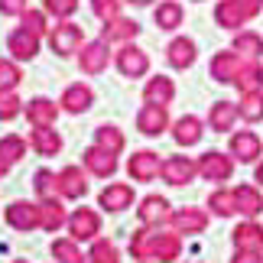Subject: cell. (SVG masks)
Instances as JSON below:
<instances>
[{
  "label": "cell",
  "instance_id": "cell-47",
  "mask_svg": "<svg viewBox=\"0 0 263 263\" xmlns=\"http://www.w3.org/2000/svg\"><path fill=\"white\" fill-rule=\"evenodd\" d=\"M26 0H0V13L4 16H23L26 13Z\"/></svg>",
  "mask_w": 263,
  "mask_h": 263
},
{
  "label": "cell",
  "instance_id": "cell-23",
  "mask_svg": "<svg viewBox=\"0 0 263 263\" xmlns=\"http://www.w3.org/2000/svg\"><path fill=\"white\" fill-rule=\"evenodd\" d=\"M201 137H205V124L195 114H185L173 124V140L179 146H195V143H201Z\"/></svg>",
  "mask_w": 263,
  "mask_h": 263
},
{
  "label": "cell",
  "instance_id": "cell-21",
  "mask_svg": "<svg viewBox=\"0 0 263 263\" xmlns=\"http://www.w3.org/2000/svg\"><path fill=\"white\" fill-rule=\"evenodd\" d=\"M98 205L104 211H124L134 205V189L127 185V182H110V185L98 195Z\"/></svg>",
  "mask_w": 263,
  "mask_h": 263
},
{
  "label": "cell",
  "instance_id": "cell-44",
  "mask_svg": "<svg viewBox=\"0 0 263 263\" xmlns=\"http://www.w3.org/2000/svg\"><path fill=\"white\" fill-rule=\"evenodd\" d=\"M120 7H124V0H91V13L98 20H117L120 16Z\"/></svg>",
  "mask_w": 263,
  "mask_h": 263
},
{
  "label": "cell",
  "instance_id": "cell-22",
  "mask_svg": "<svg viewBox=\"0 0 263 263\" xmlns=\"http://www.w3.org/2000/svg\"><path fill=\"white\" fill-rule=\"evenodd\" d=\"M59 107L55 101H49V98H33L29 104L23 107V114H26V120L33 127H52L55 124V117H59Z\"/></svg>",
  "mask_w": 263,
  "mask_h": 263
},
{
  "label": "cell",
  "instance_id": "cell-19",
  "mask_svg": "<svg viewBox=\"0 0 263 263\" xmlns=\"http://www.w3.org/2000/svg\"><path fill=\"white\" fill-rule=\"evenodd\" d=\"M166 59H169V65H173V68H192V65H195V59H198V46H195V39H189V36H176L173 43L166 46Z\"/></svg>",
  "mask_w": 263,
  "mask_h": 263
},
{
  "label": "cell",
  "instance_id": "cell-33",
  "mask_svg": "<svg viewBox=\"0 0 263 263\" xmlns=\"http://www.w3.org/2000/svg\"><path fill=\"white\" fill-rule=\"evenodd\" d=\"M153 20L159 29H179L182 26V4L179 0H159Z\"/></svg>",
  "mask_w": 263,
  "mask_h": 263
},
{
  "label": "cell",
  "instance_id": "cell-29",
  "mask_svg": "<svg viewBox=\"0 0 263 263\" xmlns=\"http://www.w3.org/2000/svg\"><path fill=\"white\" fill-rule=\"evenodd\" d=\"M234 85L240 95H254V91H263V65L257 59H250V62L240 65V72L234 78Z\"/></svg>",
  "mask_w": 263,
  "mask_h": 263
},
{
  "label": "cell",
  "instance_id": "cell-34",
  "mask_svg": "<svg viewBox=\"0 0 263 263\" xmlns=\"http://www.w3.org/2000/svg\"><path fill=\"white\" fill-rule=\"evenodd\" d=\"M208 208H211V215H218V218H231V215H237L234 189H218V192H211V195H208Z\"/></svg>",
  "mask_w": 263,
  "mask_h": 263
},
{
  "label": "cell",
  "instance_id": "cell-42",
  "mask_svg": "<svg viewBox=\"0 0 263 263\" xmlns=\"http://www.w3.org/2000/svg\"><path fill=\"white\" fill-rule=\"evenodd\" d=\"M0 153H4L7 159H10V163H20V159H23L26 156V140L23 137H16V134H10V137H4V140H0Z\"/></svg>",
  "mask_w": 263,
  "mask_h": 263
},
{
  "label": "cell",
  "instance_id": "cell-3",
  "mask_svg": "<svg viewBox=\"0 0 263 263\" xmlns=\"http://www.w3.org/2000/svg\"><path fill=\"white\" fill-rule=\"evenodd\" d=\"M240 65H244V55H237L234 49H221V52L211 55L208 72H211V78H215L218 85H234Z\"/></svg>",
  "mask_w": 263,
  "mask_h": 263
},
{
  "label": "cell",
  "instance_id": "cell-40",
  "mask_svg": "<svg viewBox=\"0 0 263 263\" xmlns=\"http://www.w3.org/2000/svg\"><path fill=\"white\" fill-rule=\"evenodd\" d=\"M88 263H120V254L107 237H95V247H91V254H88Z\"/></svg>",
  "mask_w": 263,
  "mask_h": 263
},
{
  "label": "cell",
  "instance_id": "cell-5",
  "mask_svg": "<svg viewBox=\"0 0 263 263\" xmlns=\"http://www.w3.org/2000/svg\"><path fill=\"white\" fill-rule=\"evenodd\" d=\"M117 72L124 78H143L149 72V55L143 49H137L134 43H124L117 52Z\"/></svg>",
  "mask_w": 263,
  "mask_h": 263
},
{
  "label": "cell",
  "instance_id": "cell-52",
  "mask_svg": "<svg viewBox=\"0 0 263 263\" xmlns=\"http://www.w3.org/2000/svg\"><path fill=\"white\" fill-rule=\"evenodd\" d=\"M127 4H137V7H149L153 0H127Z\"/></svg>",
  "mask_w": 263,
  "mask_h": 263
},
{
  "label": "cell",
  "instance_id": "cell-9",
  "mask_svg": "<svg viewBox=\"0 0 263 263\" xmlns=\"http://www.w3.org/2000/svg\"><path fill=\"white\" fill-rule=\"evenodd\" d=\"M68 234H72V240H95L101 234V218L98 211L91 208H75L72 215H68Z\"/></svg>",
  "mask_w": 263,
  "mask_h": 263
},
{
  "label": "cell",
  "instance_id": "cell-1",
  "mask_svg": "<svg viewBox=\"0 0 263 263\" xmlns=\"http://www.w3.org/2000/svg\"><path fill=\"white\" fill-rule=\"evenodd\" d=\"M49 46H52L55 55H75L85 46V29L72 20H62L59 26L49 29Z\"/></svg>",
  "mask_w": 263,
  "mask_h": 263
},
{
  "label": "cell",
  "instance_id": "cell-20",
  "mask_svg": "<svg viewBox=\"0 0 263 263\" xmlns=\"http://www.w3.org/2000/svg\"><path fill=\"white\" fill-rule=\"evenodd\" d=\"M231 240H234V250H260L263 254V224L247 218L244 224H237L231 231Z\"/></svg>",
  "mask_w": 263,
  "mask_h": 263
},
{
  "label": "cell",
  "instance_id": "cell-27",
  "mask_svg": "<svg viewBox=\"0 0 263 263\" xmlns=\"http://www.w3.org/2000/svg\"><path fill=\"white\" fill-rule=\"evenodd\" d=\"M215 23L221 29H231V33H237L244 23H250V20L244 16V10H240L234 0H218V7H215Z\"/></svg>",
  "mask_w": 263,
  "mask_h": 263
},
{
  "label": "cell",
  "instance_id": "cell-39",
  "mask_svg": "<svg viewBox=\"0 0 263 263\" xmlns=\"http://www.w3.org/2000/svg\"><path fill=\"white\" fill-rule=\"evenodd\" d=\"M33 189H36L39 201H46V198H59V176H55V173H49V169H39V173L33 176Z\"/></svg>",
  "mask_w": 263,
  "mask_h": 263
},
{
  "label": "cell",
  "instance_id": "cell-45",
  "mask_svg": "<svg viewBox=\"0 0 263 263\" xmlns=\"http://www.w3.org/2000/svg\"><path fill=\"white\" fill-rule=\"evenodd\" d=\"M43 10L55 20H68L78 10V0H43Z\"/></svg>",
  "mask_w": 263,
  "mask_h": 263
},
{
  "label": "cell",
  "instance_id": "cell-24",
  "mask_svg": "<svg viewBox=\"0 0 263 263\" xmlns=\"http://www.w3.org/2000/svg\"><path fill=\"white\" fill-rule=\"evenodd\" d=\"M140 36V23L137 20H127V16H117V20H107L104 29H101V39L104 43H130V39Z\"/></svg>",
  "mask_w": 263,
  "mask_h": 263
},
{
  "label": "cell",
  "instance_id": "cell-12",
  "mask_svg": "<svg viewBox=\"0 0 263 263\" xmlns=\"http://www.w3.org/2000/svg\"><path fill=\"white\" fill-rule=\"evenodd\" d=\"M137 218H140V224H146V228H163L166 221L173 218V211H169V201L163 195H146L137 208Z\"/></svg>",
  "mask_w": 263,
  "mask_h": 263
},
{
  "label": "cell",
  "instance_id": "cell-50",
  "mask_svg": "<svg viewBox=\"0 0 263 263\" xmlns=\"http://www.w3.org/2000/svg\"><path fill=\"white\" fill-rule=\"evenodd\" d=\"M10 169H13V163H10V159H7L4 153H0V179H4V176L10 173Z\"/></svg>",
  "mask_w": 263,
  "mask_h": 263
},
{
  "label": "cell",
  "instance_id": "cell-7",
  "mask_svg": "<svg viewBox=\"0 0 263 263\" xmlns=\"http://www.w3.org/2000/svg\"><path fill=\"white\" fill-rule=\"evenodd\" d=\"M159 176H163L169 185H189V182L198 176V159H192V156H169V159H163Z\"/></svg>",
  "mask_w": 263,
  "mask_h": 263
},
{
  "label": "cell",
  "instance_id": "cell-54",
  "mask_svg": "<svg viewBox=\"0 0 263 263\" xmlns=\"http://www.w3.org/2000/svg\"><path fill=\"white\" fill-rule=\"evenodd\" d=\"M13 263H26V260H13Z\"/></svg>",
  "mask_w": 263,
  "mask_h": 263
},
{
  "label": "cell",
  "instance_id": "cell-41",
  "mask_svg": "<svg viewBox=\"0 0 263 263\" xmlns=\"http://www.w3.org/2000/svg\"><path fill=\"white\" fill-rule=\"evenodd\" d=\"M23 114V101L16 98L13 88H0V120H13Z\"/></svg>",
  "mask_w": 263,
  "mask_h": 263
},
{
  "label": "cell",
  "instance_id": "cell-49",
  "mask_svg": "<svg viewBox=\"0 0 263 263\" xmlns=\"http://www.w3.org/2000/svg\"><path fill=\"white\" fill-rule=\"evenodd\" d=\"M234 4L244 10V16H247V20H254L260 10H263V0H234Z\"/></svg>",
  "mask_w": 263,
  "mask_h": 263
},
{
  "label": "cell",
  "instance_id": "cell-31",
  "mask_svg": "<svg viewBox=\"0 0 263 263\" xmlns=\"http://www.w3.org/2000/svg\"><path fill=\"white\" fill-rule=\"evenodd\" d=\"M29 146H33L39 156H55L59 149H62V137H59L52 127H33V134H29Z\"/></svg>",
  "mask_w": 263,
  "mask_h": 263
},
{
  "label": "cell",
  "instance_id": "cell-32",
  "mask_svg": "<svg viewBox=\"0 0 263 263\" xmlns=\"http://www.w3.org/2000/svg\"><path fill=\"white\" fill-rule=\"evenodd\" d=\"M237 55H247V59H260L263 55V36L254 33V29H237L234 33V43H231Z\"/></svg>",
  "mask_w": 263,
  "mask_h": 263
},
{
  "label": "cell",
  "instance_id": "cell-2",
  "mask_svg": "<svg viewBox=\"0 0 263 263\" xmlns=\"http://www.w3.org/2000/svg\"><path fill=\"white\" fill-rule=\"evenodd\" d=\"M198 176L205 182H228L234 176V156L218 153V149H208V153L198 156Z\"/></svg>",
  "mask_w": 263,
  "mask_h": 263
},
{
  "label": "cell",
  "instance_id": "cell-46",
  "mask_svg": "<svg viewBox=\"0 0 263 263\" xmlns=\"http://www.w3.org/2000/svg\"><path fill=\"white\" fill-rule=\"evenodd\" d=\"M20 20H23V29H29V33H36V36H43L49 29L46 26V10H26Z\"/></svg>",
  "mask_w": 263,
  "mask_h": 263
},
{
  "label": "cell",
  "instance_id": "cell-35",
  "mask_svg": "<svg viewBox=\"0 0 263 263\" xmlns=\"http://www.w3.org/2000/svg\"><path fill=\"white\" fill-rule=\"evenodd\" d=\"M95 146H101V149H107V153H120L124 149V134L114 127V124H101L98 130H95Z\"/></svg>",
  "mask_w": 263,
  "mask_h": 263
},
{
  "label": "cell",
  "instance_id": "cell-4",
  "mask_svg": "<svg viewBox=\"0 0 263 263\" xmlns=\"http://www.w3.org/2000/svg\"><path fill=\"white\" fill-rule=\"evenodd\" d=\"M4 218L13 231H36L43 224V218H39V201H13V205H7Z\"/></svg>",
  "mask_w": 263,
  "mask_h": 263
},
{
  "label": "cell",
  "instance_id": "cell-18",
  "mask_svg": "<svg viewBox=\"0 0 263 263\" xmlns=\"http://www.w3.org/2000/svg\"><path fill=\"white\" fill-rule=\"evenodd\" d=\"M88 195V176L78 166H65L59 173V198H85Z\"/></svg>",
  "mask_w": 263,
  "mask_h": 263
},
{
  "label": "cell",
  "instance_id": "cell-13",
  "mask_svg": "<svg viewBox=\"0 0 263 263\" xmlns=\"http://www.w3.org/2000/svg\"><path fill=\"white\" fill-rule=\"evenodd\" d=\"M7 49H10V55H13V62H33L36 52H39V36L20 26L7 36Z\"/></svg>",
  "mask_w": 263,
  "mask_h": 263
},
{
  "label": "cell",
  "instance_id": "cell-11",
  "mask_svg": "<svg viewBox=\"0 0 263 263\" xmlns=\"http://www.w3.org/2000/svg\"><path fill=\"white\" fill-rule=\"evenodd\" d=\"M182 254V234L176 231H163L156 228V237H153V247H149V260H159V263H176Z\"/></svg>",
  "mask_w": 263,
  "mask_h": 263
},
{
  "label": "cell",
  "instance_id": "cell-51",
  "mask_svg": "<svg viewBox=\"0 0 263 263\" xmlns=\"http://www.w3.org/2000/svg\"><path fill=\"white\" fill-rule=\"evenodd\" d=\"M254 179H257V182H260V185H263V163L257 166V173H254Z\"/></svg>",
  "mask_w": 263,
  "mask_h": 263
},
{
  "label": "cell",
  "instance_id": "cell-26",
  "mask_svg": "<svg viewBox=\"0 0 263 263\" xmlns=\"http://www.w3.org/2000/svg\"><path fill=\"white\" fill-rule=\"evenodd\" d=\"M39 218H43V231H49V234H55V231H62L68 224V215H65V205L59 198H46L39 201Z\"/></svg>",
  "mask_w": 263,
  "mask_h": 263
},
{
  "label": "cell",
  "instance_id": "cell-37",
  "mask_svg": "<svg viewBox=\"0 0 263 263\" xmlns=\"http://www.w3.org/2000/svg\"><path fill=\"white\" fill-rule=\"evenodd\" d=\"M153 237H156V228H140L134 231V237H130V257L134 260H149V247H153Z\"/></svg>",
  "mask_w": 263,
  "mask_h": 263
},
{
  "label": "cell",
  "instance_id": "cell-15",
  "mask_svg": "<svg viewBox=\"0 0 263 263\" xmlns=\"http://www.w3.org/2000/svg\"><path fill=\"white\" fill-rule=\"evenodd\" d=\"M173 231L176 234H201V231L208 228V211L201 208H179L173 211Z\"/></svg>",
  "mask_w": 263,
  "mask_h": 263
},
{
  "label": "cell",
  "instance_id": "cell-6",
  "mask_svg": "<svg viewBox=\"0 0 263 263\" xmlns=\"http://www.w3.org/2000/svg\"><path fill=\"white\" fill-rule=\"evenodd\" d=\"M159 169H163V159H159V153H153V149H137V153L127 159V173L134 182H153L159 176Z\"/></svg>",
  "mask_w": 263,
  "mask_h": 263
},
{
  "label": "cell",
  "instance_id": "cell-48",
  "mask_svg": "<svg viewBox=\"0 0 263 263\" xmlns=\"http://www.w3.org/2000/svg\"><path fill=\"white\" fill-rule=\"evenodd\" d=\"M231 263H263V254L260 250H234Z\"/></svg>",
  "mask_w": 263,
  "mask_h": 263
},
{
  "label": "cell",
  "instance_id": "cell-17",
  "mask_svg": "<svg viewBox=\"0 0 263 263\" xmlns=\"http://www.w3.org/2000/svg\"><path fill=\"white\" fill-rule=\"evenodd\" d=\"M82 163L88 173H95L101 179H110L117 173V156L114 153H107V149H101V146H88L85 153H82Z\"/></svg>",
  "mask_w": 263,
  "mask_h": 263
},
{
  "label": "cell",
  "instance_id": "cell-10",
  "mask_svg": "<svg viewBox=\"0 0 263 263\" xmlns=\"http://www.w3.org/2000/svg\"><path fill=\"white\" fill-rule=\"evenodd\" d=\"M231 156L237 159V163H254V159L263 156V140L254 134V130H237V134H231Z\"/></svg>",
  "mask_w": 263,
  "mask_h": 263
},
{
  "label": "cell",
  "instance_id": "cell-30",
  "mask_svg": "<svg viewBox=\"0 0 263 263\" xmlns=\"http://www.w3.org/2000/svg\"><path fill=\"white\" fill-rule=\"evenodd\" d=\"M234 201H237V215H244V218H257L263 211V195L257 185H237Z\"/></svg>",
  "mask_w": 263,
  "mask_h": 263
},
{
  "label": "cell",
  "instance_id": "cell-8",
  "mask_svg": "<svg viewBox=\"0 0 263 263\" xmlns=\"http://www.w3.org/2000/svg\"><path fill=\"white\" fill-rule=\"evenodd\" d=\"M110 62V43L104 39H95V43H85L82 52H78V65H82L85 75H101Z\"/></svg>",
  "mask_w": 263,
  "mask_h": 263
},
{
  "label": "cell",
  "instance_id": "cell-25",
  "mask_svg": "<svg viewBox=\"0 0 263 263\" xmlns=\"http://www.w3.org/2000/svg\"><path fill=\"white\" fill-rule=\"evenodd\" d=\"M173 98H176V85H173V78H166V75L149 78L146 88H143V101H146V104L166 107V104H173Z\"/></svg>",
  "mask_w": 263,
  "mask_h": 263
},
{
  "label": "cell",
  "instance_id": "cell-43",
  "mask_svg": "<svg viewBox=\"0 0 263 263\" xmlns=\"http://www.w3.org/2000/svg\"><path fill=\"white\" fill-rule=\"evenodd\" d=\"M23 82V72L13 59H0V88H16Z\"/></svg>",
  "mask_w": 263,
  "mask_h": 263
},
{
  "label": "cell",
  "instance_id": "cell-28",
  "mask_svg": "<svg viewBox=\"0 0 263 263\" xmlns=\"http://www.w3.org/2000/svg\"><path fill=\"white\" fill-rule=\"evenodd\" d=\"M234 120H237V104H231V101H215L208 107V127L218 130V134H228L234 127Z\"/></svg>",
  "mask_w": 263,
  "mask_h": 263
},
{
  "label": "cell",
  "instance_id": "cell-16",
  "mask_svg": "<svg viewBox=\"0 0 263 263\" xmlns=\"http://www.w3.org/2000/svg\"><path fill=\"white\" fill-rule=\"evenodd\" d=\"M169 127V114L166 107H156V104H143L137 114V130L143 137H159L163 130Z\"/></svg>",
  "mask_w": 263,
  "mask_h": 263
},
{
  "label": "cell",
  "instance_id": "cell-14",
  "mask_svg": "<svg viewBox=\"0 0 263 263\" xmlns=\"http://www.w3.org/2000/svg\"><path fill=\"white\" fill-rule=\"evenodd\" d=\"M91 104H95V91H91L88 85H82V82L68 85L62 91V98H59V107H62L65 114H85Z\"/></svg>",
  "mask_w": 263,
  "mask_h": 263
},
{
  "label": "cell",
  "instance_id": "cell-38",
  "mask_svg": "<svg viewBox=\"0 0 263 263\" xmlns=\"http://www.w3.org/2000/svg\"><path fill=\"white\" fill-rule=\"evenodd\" d=\"M75 244H78V240H72V237H68V240H52L49 250H52L55 263H88V257H82V250H78Z\"/></svg>",
  "mask_w": 263,
  "mask_h": 263
},
{
  "label": "cell",
  "instance_id": "cell-53",
  "mask_svg": "<svg viewBox=\"0 0 263 263\" xmlns=\"http://www.w3.org/2000/svg\"><path fill=\"white\" fill-rule=\"evenodd\" d=\"M185 263H201V260H185Z\"/></svg>",
  "mask_w": 263,
  "mask_h": 263
},
{
  "label": "cell",
  "instance_id": "cell-36",
  "mask_svg": "<svg viewBox=\"0 0 263 263\" xmlns=\"http://www.w3.org/2000/svg\"><path fill=\"white\" fill-rule=\"evenodd\" d=\"M237 117L247 120V124H257V120H263V91L244 95V98L237 101Z\"/></svg>",
  "mask_w": 263,
  "mask_h": 263
}]
</instances>
